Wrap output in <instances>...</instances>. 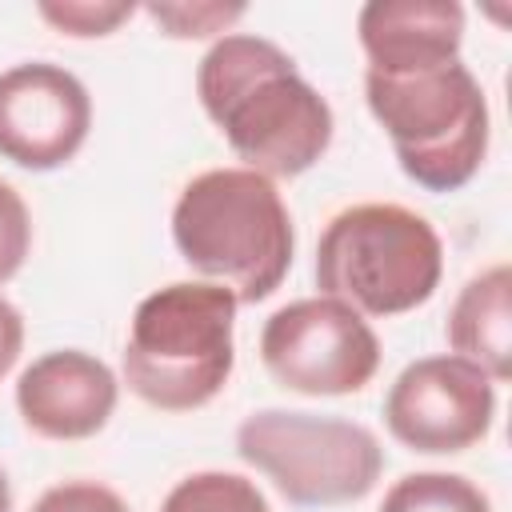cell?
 <instances>
[{
    "mask_svg": "<svg viewBox=\"0 0 512 512\" xmlns=\"http://www.w3.org/2000/svg\"><path fill=\"white\" fill-rule=\"evenodd\" d=\"M380 512H492L488 496L456 472H408L400 476Z\"/></svg>",
    "mask_w": 512,
    "mask_h": 512,
    "instance_id": "cell-13",
    "label": "cell"
},
{
    "mask_svg": "<svg viewBox=\"0 0 512 512\" xmlns=\"http://www.w3.org/2000/svg\"><path fill=\"white\" fill-rule=\"evenodd\" d=\"M448 344L456 356L480 364L492 384L512 376V268L492 264L476 272L452 312H448Z\"/></svg>",
    "mask_w": 512,
    "mask_h": 512,
    "instance_id": "cell-12",
    "label": "cell"
},
{
    "mask_svg": "<svg viewBox=\"0 0 512 512\" xmlns=\"http://www.w3.org/2000/svg\"><path fill=\"white\" fill-rule=\"evenodd\" d=\"M180 256L228 288L236 304H256L280 288L292 268L296 232L276 184L252 168H212L180 188L172 208Z\"/></svg>",
    "mask_w": 512,
    "mask_h": 512,
    "instance_id": "cell-2",
    "label": "cell"
},
{
    "mask_svg": "<svg viewBox=\"0 0 512 512\" xmlns=\"http://www.w3.org/2000/svg\"><path fill=\"white\" fill-rule=\"evenodd\" d=\"M356 32L372 72L444 64L460 56L464 8L456 0H368Z\"/></svg>",
    "mask_w": 512,
    "mask_h": 512,
    "instance_id": "cell-11",
    "label": "cell"
},
{
    "mask_svg": "<svg viewBox=\"0 0 512 512\" xmlns=\"http://www.w3.org/2000/svg\"><path fill=\"white\" fill-rule=\"evenodd\" d=\"M260 360L288 392L352 396L376 376L380 340L356 308L332 296H304L268 316Z\"/></svg>",
    "mask_w": 512,
    "mask_h": 512,
    "instance_id": "cell-7",
    "label": "cell"
},
{
    "mask_svg": "<svg viewBox=\"0 0 512 512\" xmlns=\"http://www.w3.org/2000/svg\"><path fill=\"white\" fill-rule=\"evenodd\" d=\"M148 16L176 40H200L240 20L244 4H148Z\"/></svg>",
    "mask_w": 512,
    "mask_h": 512,
    "instance_id": "cell-16",
    "label": "cell"
},
{
    "mask_svg": "<svg viewBox=\"0 0 512 512\" xmlns=\"http://www.w3.org/2000/svg\"><path fill=\"white\" fill-rule=\"evenodd\" d=\"M36 12L68 36H108L136 12V4H128V0H64V4H40Z\"/></svg>",
    "mask_w": 512,
    "mask_h": 512,
    "instance_id": "cell-15",
    "label": "cell"
},
{
    "mask_svg": "<svg viewBox=\"0 0 512 512\" xmlns=\"http://www.w3.org/2000/svg\"><path fill=\"white\" fill-rule=\"evenodd\" d=\"M20 348H24V320H20V312L0 296V376L20 360Z\"/></svg>",
    "mask_w": 512,
    "mask_h": 512,
    "instance_id": "cell-19",
    "label": "cell"
},
{
    "mask_svg": "<svg viewBox=\"0 0 512 512\" xmlns=\"http://www.w3.org/2000/svg\"><path fill=\"white\" fill-rule=\"evenodd\" d=\"M444 272L436 228L404 204H352L328 220L316 244V284L360 316L420 308Z\"/></svg>",
    "mask_w": 512,
    "mask_h": 512,
    "instance_id": "cell-5",
    "label": "cell"
},
{
    "mask_svg": "<svg viewBox=\"0 0 512 512\" xmlns=\"http://www.w3.org/2000/svg\"><path fill=\"white\" fill-rule=\"evenodd\" d=\"M120 384L104 360L80 348L36 356L16 380V408L44 440H88L116 412Z\"/></svg>",
    "mask_w": 512,
    "mask_h": 512,
    "instance_id": "cell-10",
    "label": "cell"
},
{
    "mask_svg": "<svg viewBox=\"0 0 512 512\" xmlns=\"http://www.w3.org/2000/svg\"><path fill=\"white\" fill-rule=\"evenodd\" d=\"M496 416V384L492 376L456 356H424L412 360L384 396L388 432L424 456L464 452L488 436Z\"/></svg>",
    "mask_w": 512,
    "mask_h": 512,
    "instance_id": "cell-8",
    "label": "cell"
},
{
    "mask_svg": "<svg viewBox=\"0 0 512 512\" xmlns=\"http://www.w3.org/2000/svg\"><path fill=\"white\" fill-rule=\"evenodd\" d=\"M196 92L244 168L268 180L308 172L332 144L328 100L264 36L224 32L196 68Z\"/></svg>",
    "mask_w": 512,
    "mask_h": 512,
    "instance_id": "cell-1",
    "label": "cell"
},
{
    "mask_svg": "<svg viewBox=\"0 0 512 512\" xmlns=\"http://www.w3.org/2000/svg\"><path fill=\"white\" fill-rule=\"evenodd\" d=\"M8 508H12V492H8V476L0 468V512H8Z\"/></svg>",
    "mask_w": 512,
    "mask_h": 512,
    "instance_id": "cell-20",
    "label": "cell"
},
{
    "mask_svg": "<svg viewBox=\"0 0 512 512\" xmlns=\"http://www.w3.org/2000/svg\"><path fill=\"white\" fill-rule=\"evenodd\" d=\"M364 96L408 180L428 192L464 188L488 152V100L468 64L444 60L364 72Z\"/></svg>",
    "mask_w": 512,
    "mask_h": 512,
    "instance_id": "cell-4",
    "label": "cell"
},
{
    "mask_svg": "<svg viewBox=\"0 0 512 512\" xmlns=\"http://www.w3.org/2000/svg\"><path fill=\"white\" fill-rule=\"evenodd\" d=\"M28 248H32V216H28V204L20 200V192L8 180H0V284L20 272Z\"/></svg>",
    "mask_w": 512,
    "mask_h": 512,
    "instance_id": "cell-17",
    "label": "cell"
},
{
    "mask_svg": "<svg viewBox=\"0 0 512 512\" xmlns=\"http://www.w3.org/2000/svg\"><path fill=\"white\" fill-rule=\"evenodd\" d=\"M92 128L88 88L60 64L28 60L0 72V156L28 172L68 164Z\"/></svg>",
    "mask_w": 512,
    "mask_h": 512,
    "instance_id": "cell-9",
    "label": "cell"
},
{
    "mask_svg": "<svg viewBox=\"0 0 512 512\" xmlns=\"http://www.w3.org/2000/svg\"><path fill=\"white\" fill-rule=\"evenodd\" d=\"M236 296L212 280H176L144 296L124 344V384L160 412L204 408L232 376Z\"/></svg>",
    "mask_w": 512,
    "mask_h": 512,
    "instance_id": "cell-3",
    "label": "cell"
},
{
    "mask_svg": "<svg viewBox=\"0 0 512 512\" xmlns=\"http://www.w3.org/2000/svg\"><path fill=\"white\" fill-rule=\"evenodd\" d=\"M160 512H272V508L248 476L192 472L164 496Z\"/></svg>",
    "mask_w": 512,
    "mask_h": 512,
    "instance_id": "cell-14",
    "label": "cell"
},
{
    "mask_svg": "<svg viewBox=\"0 0 512 512\" xmlns=\"http://www.w3.org/2000/svg\"><path fill=\"white\" fill-rule=\"evenodd\" d=\"M32 512H128V504L108 488V484H96V480H64L56 488H48Z\"/></svg>",
    "mask_w": 512,
    "mask_h": 512,
    "instance_id": "cell-18",
    "label": "cell"
},
{
    "mask_svg": "<svg viewBox=\"0 0 512 512\" xmlns=\"http://www.w3.org/2000/svg\"><path fill=\"white\" fill-rule=\"evenodd\" d=\"M236 452L300 508L364 500L384 472V448L364 424L288 408H260L240 420Z\"/></svg>",
    "mask_w": 512,
    "mask_h": 512,
    "instance_id": "cell-6",
    "label": "cell"
}]
</instances>
